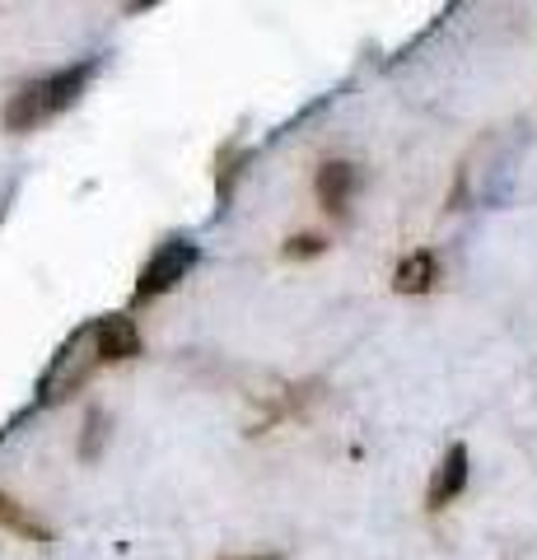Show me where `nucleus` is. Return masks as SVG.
<instances>
[{"mask_svg": "<svg viewBox=\"0 0 537 560\" xmlns=\"http://www.w3.org/2000/svg\"><path fill=\"white\" fill-rule=\"evenodd\" d=\"M327 248V238H318V234H300V238H290L285 243V257H318Z\"/></svg>", "mask_w": 537, "mask_h": 560, "instance_id": "obj_8", "label": "nucleus"}, {"mask_svg": "<svg viewBox=\"0 0 537 560\" xmlns=\"http://www.w3.org/2000/svg\"><path fill=\"white\" fill-rule=\"evenodd\" d=\"M0 528H10V533H20V537H28V541H47V528L38 518H33L24 504H14L5 490H0Z\"/></svg>", "mask_w": 537, "mask_h": 560, "instance_id": "obj_7", "label": "nucleus"}, {"mask_svg": "<svg viewBox=\"0 0 537 560\" xmlns=\"http://www.w3.org/2000/svg\"><path fill=\"white\" fill-rule=\"evenodd\" d=\"M94 70H98V61L90 57V61L66 66V70H51V75H43V80L20 84V90L5 98V113H0L5 131H33V127H43V121H51L57 113H66L84 94V84L94 80Z\"/></svg>", "mask_w": 537, "mask_h": 560, "instance_id": "obj_1", "label": "nucleus"}, {"mask_svg": "<svg viewBox=\"0 0 537 560\" xmlns=\"http://www.w3.org/2000/svg\"><path fill=\"white\" fill-rule=\"evenodd\" d=\"M435 280H440V261H435V253H430V248H421V253H411V257L397 261L393 290L397 294H425Z\"/></svg>", "mask_w": 537, "mask_h": 560, "instance_id": "obj_5", "label": "nucleus"}, {"mask_svg": "<svg viewBox=\"0 0 537 560\" xmlns=\"http://www.w3.org/2000/svg\"><path fill=\"white\" fill-rule=\"evenodd\" d=\"M244 560H276V556H244Z\"/></svg>", "mask_w": 537, "mask_h": 560, "instance_id": "obj_10", "label": "nucleus"}, {"mask_svg": "<svg viewBox=\"0 0 537 560\" xmlns=\"http://www.w3.org/2000/svg\"><path fill=\"white\" fill-rule=\"evenodd\" d=\"M103 425H108V420H103V411H90V420H84V448H80V458H94Z\"/></svg>", "mask_w": 537, "mask_h": 560, "instance_id": "obj_9", "label": "nucleus"}, {"mask_svg": "<svg viewBox=\"0 0 537 560\" xmlns=\"http://www.w3.org/2000/svg\"><path fill=\"white\" fill-rule=\"evenodd\" d=\"M463 486H467V448L448 444L444 463L435 467V481H430V490H425V504H430V510H444L448 500L463 495Z\"/></svg>", "mask_w": 537, "mask_h": 560, "instance_id": "obj_4", "label": "nucleus"}, {"mask_svg": "<svg viewBox=\"0 0 537 560\" xmlns=\"http://www.w3.org/2000/svg\"><path fill=\"white\" fill-rule=\"evenodd\" d=\"M314 187H318L323 210H332V215H346V197H351V187H355V164H346V160L323 164Z\"/></svg>", "mask_w": 537, "mask_h": 560, "instance_id": "obj_6", "label": "nucleus"}, {"mask_svg": "<svg viewBox=\"0 0 537 560\" xmlns=\"http://www.w3.org/2000/svg\"><path fill=\"white\" fill-rule=\"evenodd\" d=\"M197 243L187 238H164L160 248L150 253V261L141 267V276H136V304L145 300H160V294H168L178 280H187V271L197 267Z\"/></svg>", "mask_w": 537, "mask_h": 560, "instance_id": "obj_2", "label": "nucleus"}, {"mask_svg": "<svg viewBox=\"0 0 537 560\" xmlns=\"http://www.w3.org/2000/svg\"><path fill=\"white\" fill-rule=\"evenodd\" d=\"M94 355L98 360H131L141 355V331L127 313H108V318L94 323Z\"/></svg>", "mask_w": 537, "mask_h": 560, "instance_id": "obj_3", "label": "nucleus"}]
</instances>
